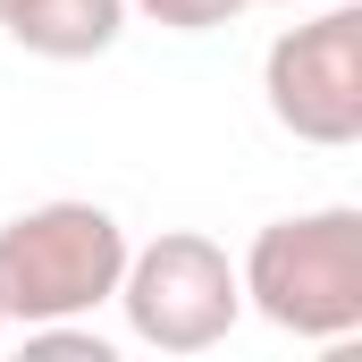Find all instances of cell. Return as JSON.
I'll use <instances>...</instances> for the list:
<instances>
[{"mask_svg":"<svg viewBox=\"0 0 362 362\" xmlns=\"http://www.w3.org/2000/svg\"><path fill=\"white\" fill-rule=\"evenodd\" d=\"M236 286L286 337H312V346L354 337L362 329V211L354 202H320V211L270 219L245 245Z\"/></svg>","mask_w":362,"mask_h":362,"instance_id":"obj_1","label":"cell"},{"mask_svg":"<svg viewBox=\"0 0 362 362\" xmlns=\"http://www.w3.org/2000/svg\"><path fill=\"white\" fill-rule=\"evenodd\" d=\"M127 270V228L101 202H34L0 228V312L8 329H42V320H85L118 295Z\"/></svg>","mask_w":362,"mask_h":362,"instance_id":"obj_2","label":"cell"},{"mask_svg":"<svg viewBox=\"0 0 362 362\" xmlns=\"http://www.w3.org/2000/svg\"><path fill=\"white\" fill-rule=\"evenodd\" d=\"M110 303L127 312V329L152 354H202L245 320V286H236L228 245H211L194 228H160L152 245H127Z\"/></svg>","mask_w":362,"mask_h":362,"instance_id":"obj_3","label":"cell"},{"mask_svg":"<svg viewBox=\"0 0 362 362\" xmlns=\"http://www.w3.org/2000/svg\"><path fill=\"white\" fill-rule=\"evenodd\" d=\"M262 101L312 152L362 144V0H320L303 25L278 34L262 51Z\"/></svg>","mask_w":362,"mask_h":362,"instance_id":"obj_4","label":"cell"},{"mask_svg":"<svg viewBox=\"0 0 362 362\" xmlns=\"http://www.w3.org/2000/svg\"><path fill=\"white\" fill-rule=\"evenodd\" d=\"M0 34L17 51H34V59H59V68L68 59H101L127 34V0H17Z\"/></svg>","mask_w":362,"mask_h":362,"instance_id":"obj_5","label":"cell"},{"mask_svg":"<svg viewBox=\"0 0 362 362\" xmlns=\"http://www.w3.org/2000/svg\"><path fill=\"white\" fill-rule=\"evenodd\" d=\"M127 8H144V17L169 25V34H219V25L245 17V0H127Z\"/></svg>","mask_w":362,"mask_h":362,"instance_id":"obj_6","label":"cell"},{"mask_svg":"<svg viewBox=\"0 0 362 362\" xmlns=\"http://www.w3.org/2000/svg\"><path fill=\"white\" fill-rule=\"evenodd\" d=\"M245 8H312V0H245Z\"/></svg>","mask_w":362,"mask_h":362,"instance_id":"obj_7","label":"cell"},{"mask_svg":"<svg viewBox=\"0 0 362 362\" xmlns=\"http://www.w3.org/2000/svg\"><path fill=\"white\" fill-rule=\"evenodd\" d=\"M8 8H17V0H0V25H8Z\"/></svg>","mask_w":362,"mask_h":362,"instance_id":"obj_8","label":"cell"},{"mask_svg":"<svg viewBox=\"0 0 362 362\" xmlns=\"http://www.w3.org/2000/svg\"><path fill=\"white\" fill-rule=\"evenodd\" d=\"M0 337H8V312H0Z\"/></svg>","mask_w":362,"mask_h":362,"instance_id":"obj_9","label":"cell"}]
</instances>
